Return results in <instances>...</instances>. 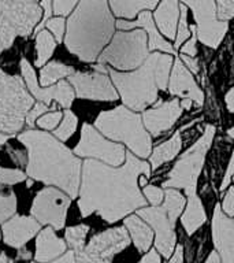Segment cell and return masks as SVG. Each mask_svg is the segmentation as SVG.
Segmentation results:
<instances>
[{"mask_svg":"<svg viewBox=\"0 0 234 263\" xmlns=\"http://www.w3.org/2000/svg\"><path fill=\"white\" fill-rule=\"evenodd\" d=\"M151 167L133 152H126V163L111 166L98 159L82 163L78 209L82 217L96 213L106 222L122 219L135 209L147 204L139 188L141 174L149 176Z\"/></svg>","mask_w":234,"mask_h":263,"instance_id":"1","label":"cell"},{"mask_svg":"<svg viewBox=\"0 0 234 263\" xmlns=\"http://www.w3.org/2000/svg\"><path fill=\"white\" fill-rule=\"evenodd\" d=\"M18 140L28 149V177L62 189L71 199L78 196L82 163L74 152L47 132L29 129Z\"/></svg>","mask_w":234,"mask_h":263,"instance_id":"2","label":"cell"},{"mask_svg":"<svg viewBox=\"0 0 234 263\" xmlns=\"http://www.w3.org/2000/svg\"><path fill=\"white\" fill-rule=\"evenodd\" d=\"M114 29L108 0H80L67 20L66 48L82 62L92 63L111 41Z\"/></svg>","mask_w":234,"mask_h":263,"instance_id":"3","label":"cell"},{"mask_svg":"<svg viewBox=\"0 0 234 263\" xmlns=\"http://www.w3.org/2000/svg\"><path fill=\"white\" fill-rule=\"evenodd\" d=\"M171 66L172 58L170 55L155 52L131 73H119L114 69L108 70V73L123 104L131 110L140 111L156 102L159 90L167 89Z\"/></svg>","mask_w":234,"mask_h":263,"instance_id":"4","label":"cell"},{"mask_svg":"<svg viewBox=\"0 0 234 263\" xmlns=\"http://www.w3.org/2000/svg\"><path fill=\"white\" fill-rule=\"evenodd\" d=\"M94 126L103 136L126 144L135 156L148 158L152 154L151 137L144 127L143 118L126 106L100 112L94 121Z\"/></svg>","mask_w":234,"mask_h":263,"instance_id":"5","label":"cell"},{"mask_svg":"<svg viewBox=\"0 0 234 263\" xmlns=\"http://www.w3.org/2000/svg\"><path fill=\"white\" fill-rule=\"evenodd\" d=\"M33 102L34 99L24 80L0 69V132L7 135L20 132Z\"/></svg>","mask_w":234,"mask_h":263,"instance_id":"6","label":"cell"},{"mask_svg":"<svg viewBox=\"0 0 234 263\" xmlns=\"http://www.w3.org/2000/svg\"><path fill=\"white\" fill-rule=\"evenodd\" d=\"M34 0H0V55L14 44L16 37H28L43 15Z\"/></svg>","mask_w":234,"mask_h":263,"instance_id":"7","label":"cell"},{"mask_svg":"<svg viewBox=\"0 0 234 263\" xmlns=\"http://www.w3.org/2000/svg\"><path fill=\"white\" fill-rule=\"evenodd\" d=\"M149 57L147 32L141 29L119 30L99 55V63H108L118 70H135Z\"/></svg>","mask_w":234,"mask_h":263,"instance_id":"8","label":"cell"},{"mask_svg":"<svg viewBox=\"0 0 234 263\" xmlns=\"http://www.w3.org/2000/svg\"><path fill=\"white\" fill-rule=\"evenodd\" d=\"M213 136H215V127L208 125L205 127L204 135L193 144L192 148H189L184 155L181 156L180 160L174 164V167L168 174L163 186L166 188H182L185 189L186 196L196 195L197 180L200 176L201 168L204 164L207 151L212 144Z\"/></svg>","mask_w":234,"mask_h":263,"instance_id":"9","label":"cell"},{"mask_svg":"<svg viewBox=\"0 0 234 263\" xmlns=\"http://www.w3.org/2000/svg\"><path fill=\"white\" fill-rule=\"evenodd\" d=\"M70 203L71 197L67 193L56 186H48L36 195L30 214L41 225H49L55 230H61L65 226Z\"/></svg>","mask_w":234,"mask_h":263,"instance_id":"10","label":"cell"},{"mask_svg":"<svg viewBox=\"0 0 234 263\" xmlns=\"http://www.w3.org/2000/svg\"><path fill=\"white\" fill-rule=\"evenodd\" d=\"M74 154L81 158L98 159L111 166H121L126 158L123 145L104 139L89 123L82 125L81 139L74 148Z\"/></svg>","mask_w":234,"mask_h":263,"instance_id":"11","label":"cell"},{"mask_svg":"<svg viewBox=\"0 0 234 263\" xmlns=\"http://www.w3.org/2000/svg\"><path fill=\"white\" fill-rule=\"evenodd\" d=\"M192 8L196 21L197 39L211 48H217L227 33V21L218 20L215 0H182Z\"/></svg>","mask_w":234,"mask_h":263,"instance_id":"12","label":"cell"},{"mask_svg":"<svg viewBox=\"0 0 234 263\" xmlns=\"http://www.w3.org/2000/svg\"><path fill=\"white\" fill-rule=\"evenodd\" d=\"M107 73L108 70L102 63H98L93 66V71H74L69 77V82L80 99L115 102L118 100V93Z\"/></svg>","mask_w":234,"mask_h":263,"instance_id":"13","label":"cell"},{"mask_svg":"<svg viewBox=\"0 0 234 263\" xmlns=\"http://www.w3.org/2000/svg\"><path fill=\"white\" fill-rule=\"evenodd\" d=\"M21 73L25 80V84L28 86L29 92L38 102L51 106L52 102H57L63 108H70L74 102V88L69 81L61 80L57 84L51 86H43L38 84L36 77V71L26 59H21Z\"/></svg>","mask_w":234,"mask_h":263,"instance_id":"14","label":"cell"},{"mask_svg":"<svg viewBox=\"0 0 234 263\" xmlns=\"http://www.w3.org/2000/svg\"><path fill=\"white\" fill-rule=\"evenodd\" d=\"M139 217L149 223L156 233V248L164 258L171 256L176 247V233L174 226L176 219H172L166 205H153L149 209H140Z\"/></svg>","mask_w":234,"mask_h":263,"instance_id":"15","label":"cell"},{"mask_svg":"<svg viewBox=\"0 0 234 263\" xmlns=\"http://www.w3.org/2000/svg\"><path fill=\"white\" fill-rule=\"evenodd\" d=\"M129 244L130 237L127 234V230L123 226H118L94 234L88 246L84 247V251L96 258L111 259L127 248Z\"/></svg>","mask_w":234,"mask_h":263,"instance_id":"16","label":"cell"},{"mask_svg":"<svg viewBox=\"0 0 234 263\" xmlns=\"http://www.w3.org/2000/svg\"><path fill=\"white\" fill-rule=\"evenodd\" d=\"M181 103L174 99L170 102H159V104L152 107L143 114V122L148 132H151L152 136L163 135L164 132L170 130L172 125L177 122L182 114Z\"/></svg>","mask_w":234,"mask_h":263,"instance_id":"17","label":"cell"},{"mask_svg":"<svg viewBox=\"0 0 234 263\" xmlns=\"http://www.w3.org/2000/svg\"><path fill=\"white\" fill-rule=\"evenodd\" d=\"M41 230V223L34 217L28 215H12L2 226L3 240L12 248H21L26 246Z\"/></svg>","mask_w":234,"mask_h":263,"instance_id":"18","label":"cell"},{"mask_svg":"<svg viewBox=\"0 0 234 263\" xmlns=\"http://www.w3.org/2000/svg\"><path fill=\"white\" fill-rule=\"evenodd\" d=\"M212 237L221 255V262L234 263V221L223 214L219 204L213 213Z\"/></svg>","mask_w":234,"mask_h":263,"instance_id":"19","label":"cell"},{"mask_svg":"<svg viewBox=\"0 0 234 263\" xmlns=\"http://www.w3.org/2000/svg\"><path fill=\"white\" fill-rule=\"evenodd\" d=\"M170 93L182 99H190L196 102L197 106H201L204 103V93L197 85V82L193 78V74L186 69L184 62L180 58L176 59L172 65V71L170 76Z\"/></svg>","mask_w":234,"mask_h":263,"instance_id":"20","label":"cell"},{"mask_svg":"<svg viewBox=\"0 0 234 263\" xmlns=\"http://www.w3.org/2000/svg\"><path fill=\"white\" fill-rule=\"evenodd\" d=\"M115 26L119 29V30H130V29H134L137 26H141V28L148 33V37H149V43H148V48L151 51H163V52L167 53H176L174 48L171 47V44L168 43L167 40H164L163 37L160 36V33L158 32L156 29V24L153 16L148 10L145 11H141L139 14V18L135 21H129V20H119L115 22Z\"/></svg>","mask_w":234,"mask_h":263,"instance_id":"21","label":"cell"},{"mask_svg":"<svg viewBox=\"0 0 234 263\" xmlns=\"http://www.w3.org/2000/svg\"><path fill=\"white\" fill-rule=\"evenodd\" d=\"M67 250V242L63 238L57 237L53 228H45L40 230L36 238V254L34 259L38 263L51 262L53 259L65 254Z\"/></svg>","mask_w":234,"mask_h":263,"instance_id":"22","label":"cell"},{"mask_svg":"<svg viewBox=\"0 0 234 263\" xmlns=\"http://www.w3.org/2000/svg\"><path fill=\"white\" fill-rule=\"evenodd\" d=\"M153 20L162 34L167 37L168 40H176L180 20L178 0H160V4L153 14Z\"/></svg>","mask_w":234,"mask_h":263,"instance_id":"23","label":"cell"},{"mask_svg":"<svg viewBox=\"0 0 234 263\" xmlns=\"http://www.w3.org/2000/svg\"><path fill=\"white\" fill-rule=\"evenodd\" d=\"M160 0H108L114 15L121 20H133L141 11L153 10Z\"/></svg>","mask_w":234,"mask_h":263,"instance_id":"24","label":"cell"},{"mask_svg":"<svg viewBox=\"0 0 234 263\" xmlns=\"http://www.w3.org/2000/svg\"><path fill=\"white\" fill-rule=\"evenodd\" d=\"M125 226L129 230L137 250L140 252H147L149 250V247H151L152 238H153L151 228L141 219V217H135V215L126 218L125 219Z\"/></svg>","mask_w":234,"mask_h":263,"instance_id":"25","label":"cell"},{"mask_svg":"<svg viewBox=\"0 0 234 263\" xmlns=\"http://www.w3.org/2000/svg\"><path fill=\"white\" fill-rule=\"evenodd\" d=\"M181 221H182V226H184L189 236L194 233L207 221L204 205L197 196V193L188 197V207L185 210V214L182 215Z\"/></svg>","mask_w":234,"mask_h":263,"instance_id":"26","label":"cell"},{"mask_svg":"<svg viewBox=\"0 0 234 263\" xmlns=\"http://www.w3.org/2000/svg\"><path fill=\"white\" fill-rule=\"evenodd\" d=\"M181 145H182V139H181V132H177L171 139L166 143L160 144L153 149L151 155L152 168L160 167L162 164L171 160L177 154L180 152Z\"/></svg>","mask_w":234,"mask_h":263,"instance_id":"27","label":"cell"},{"mask_svg":"<svg viewBox=\"0 0 234 263\" xmlns=\"http://www.w3.org/2000/svg\"><path fill=\"white\" fill-rule=\"evenodd\" d=\"M56 43L55 37L49 30L43 29L41 32L36 34V61L34 65L37 67H43L47 65L49 58L52 57L53 51L56 48Z\"/></svg>","mask_w":234,"mask_h":263,"instance_id":"28","label":"cell"},{"mask_svg":"<svg viewBox=\"0 0 234 263\" xmlns=\"http://www.w3.org/2000/svg\"><path fill=\"white\" fill-rule=\"evenodd\" d=\"M73 73L74 69L71 66H67L57 61L48 62L47 65L43 66L40 71V84L43 86H51L55 82L61 81L62 78L70 77Z\"/></svg>","mask_w":234,"mask_h":263,"instance_id":"29","label":"cell"},{"mask_svg":"<svg viewBox=\"0 0 234 263\" xmlns=\"http://www.w3.org/2000/svg\"><path fill=\"white\" fill-rule=\"evenodd\" d=\"M89 232V226L88 225H77V226H70L65 232V238L67 246L74 251L84 250L85 247V238L86 234Z\"/></svg>","mask_w":234,"mask_h":263,"instance_id":"30","label":"cell"},{"mask_svg":"<svg viewBox=\"0 0 234 263\" xmlns=\"http://www.w3.org/2000/svg\"><path fill=\"white\" fill-rule=\"evenodd\" d=\"M78 118L73 111L66 110L63 112V118L61 121V125L53 130V135L61 141H67V140L74 135V132L77 130Z\"/></svg>","mask_w":234,"mask_h":263,"instance_id":"31","label":"cell"},{"mask_svg":"<svg viewBox=\"0 0 234 263\" xmlns=\"http://www.w3.org/2000/svg\"><path fill=\"white\" fill-rule=\"evenodd\" d=\"M16 211V196L10 191L7 193H0V225L10 219Z\"/></svg>","mask_w":234,"mask_h":263,"instance_id":"32","label":"cell"},{"mask_svg":"<svg viewBox=\"0 0 234 263\" xmlns=\"http://www.w3.org/2000/svg\"><path fill=\"white\" fill-rule=\"evenodd\" d=\"M181 18L180 24H178V28H177V36H176V48H180V45L184 43L189 36H190V28L188 25V7L181 4Z\"/></svg>","mask_w":234,"mask_h":263,"instance_id":"33","label":"cell"},{"mask_svg":"<svg viewBox=\"0 0 234 263\" xmlns=\"http://www.w3.org/2000/svg\"><path fill=\"white\" fill-rule=\"evenodd\" d=\"M62 118H63V112L62 111H48L40 117L36 121V125L44 130H55L57 125L61 123Z\"/></svg>","mask_w":234,"mask_h":263,"instance_id":"34","label":"cell"},{"mask_svg":"<svg viewBox=\"0 0 234 263\" xmlns=\"http://www.w3.org/2000/svg\"><path fill=\"white\" fill-rule=\"evenodd\" d=\"M26 180V176L22 170L18 168L0 167V184L4 185H15Z\"/></svg>","mask_w":234,"mask_h":263,"instance_id":"35","label":"cell"},{"mask_svg":"<svg viewBox=\"0 0 234 263\" xmlns=\"http://www.w3.org/2000/svg\"><path fill=\"white\" fill-rule=\"evenodd\" d=\"M49 110H53V106H48V104H45L43 102H38L36 104H33V107L29 110L28 115H26V121L25 123L28 125L29 127L34 126V123L38 118H40L41 115L45 114V112H48Z\"/></svg>","mask_w":234,"mask_h":263,"instance_id":"36","label":"cell"},{"mask_svg":"<svg viewBox=\"0 0 234 263\" xmlns=\"http://www.w3.org/2000/svg\"><path fill=\"white\" fill-rule=\"evenodd\" d=\"M65 22L66 21L63 16H56V18H49L48 22L45 24L47 29L52 33L57 43L63 41V36H65Z\"/></svg>","mask_w":234,"mask_h":263,"instance_id":"37","label":"cell"},{"mask_svg":"<svg viewBox=\"0 0 234 263\" xmlns=\"http://www.w3.org/2000/svg\"><path fill=\"white\" fill-rule=\"evenodd\" d=\"M217 16L221 21H229L234 18V0H215Z\"/></svg>","mask_w":234,"mask_h":263,"instance_id":"38","label":"cell"},{"mask_svg":"<svg viewBox=\"0 0 234 263\" xmlns=\"http://www.w3.org/2000/svg\"><path fill=\"white\" fill-rule=\"evenodd\" d=\"M78 2L80 0H52L53 12L61 16L69 15L75 7V4H78Z\"/></svg>","mask_w":234,"mask_h":263,"instance_id":"39","label":"cell"},{"mask_svg":"<svg viewBox=\"0 0 234 263\" xmlns=\"http://www.w3.org/2000/svg\"><path fill=\"white\" fill-rule=\"evenodd\" d=\"M144 196L147 197L152 205H159L164 199V191L153 185H148L144 188Z\"/></svg>","mask_w":234,"mask_h":263,"instance_id":"40","label":"cell"},{"mask_svg":"<svg viewBox=\"0 0 234 263\" xmlns=\"http://www.w3.org/2000/svg\"><path fill=\"white\" fill-rule=\"evenodd\" d=\"M190 32L192 37L190 40L186 41V44L181 47V53L189 55V57H196L197 53V28L196 25H190Z\"/></svg>","mask_w":234,"mask_h":263,"instance_id":"41","label":"cell"},{"mask_svg":"<svg viewBox=\"0 0 234 263\" xmlns=\"http://www.w3.org/2000/svg\"><path fill=\"white\" fill-rule=\"evenodd\" d=\"M75 263H111V259H102L86 254L85 251L81 250L75 252Z\"/></svg>","mask_w":234,"mask_h":263,"instance_id":"42","label":"cell"},{"mask_svg":"<svg viewBox=\"0 0 234 263\" xmlns=\"http://www.w3.org/2000/svg\"><path fill=\"white\" fill-rule=\"evenodd\" d=\"M222 210L229 217H234V184L229 189V192L226 193L225 199H223V204H222Z\"/></svg>","mask_w":234,"mask_h":263,"instance_id":"43","label":"cell"},{"mask_svg":"<svg viewBox=\"0 0 234 263\" xmlns=\"http://www.w3.org/2000/svg\"><path fill=\"white\" fill-rule=\"evenodd\" d=\"M181 61L184 62L185 66H188V69L190 73L197 74L199 73V62L194 57H189V55H185V53H181Z\"/></svg>","mask_w":234,"mask_h":263,"instance_id":"44","label":"cell"},{"mask_svg":"<svg viewBox=\"0 0 234 263\" xmlns=\"http://www.w3.org/2000/svg\"><path fill=\"white\" fill-rule=\"evenodd\" d=\"M233 177H234V152H233V156H231V159H230L229 168H227V172H226L225 178H223V181H222V185H221L222 191H223V189L230 184V181H231Z\"/></svg>","mask_w":234,"mask_h":263,"instance_id":"45","label":"cell"},{"mask_svg":"<svg viewBox=\"0 0 234 263\" xmlns=\"http://www.w3.org/2000/svg\"><path fill=\"white\" fill-rule=\"evenodd\" d=\"M47 263H75V252L74 251H69V252H65V254L59 256L57 259H53V260Z\"/></svg>","mask_w":234,"mask_h":263,"instance_id":"46","label":"cell"},{"mask_svg":"<svg viewBox=\"0 0 234 263\" xmlns=\"http://www.w3.org/2000/svg\"><path fill=\"white\" fill-rule=\"evenodd\" d=\"M140 263H160L159 254H158L155 250L149 251V252H148L143 259H141V262Z\"/></svg>","mask_w":234,"mask_h":263,"instance_id":"47","label":"cell"},{"mask_svg":"<svg viewBox=\"0 0 234 263\" xmlns=\"http://www.w3.org/2000/svg\"><path fill=\"white\" fill-rule=\"evenodd\" d=\"M184 262V247L178 246L176 248V252L170 259V262L168 263H182Z\"/></svg>","mask_w":234,"mask_h":263,"instance_id":"48","label":"cell"},{"mask_svg":"<svg viewBox=\"0 0 234 263\" xmlns=\"http://www.w3.org/2000/svg\"><path fill=\"white\" fill-rule=\"evenodd\" d=\"M30 259H32V252H30V250H28L26 247H21V248H18L16 260H30Z\"/></svg>","mask_w":234,"mask_h":263,"instance_id":"49","label":"cell"},{"mask_svg":"<svg viewBox=\"0 0 234 263\" xmlns=\"http://www.w3.org/2000/svg\"><path fill=\"white\" fill-rule=\"evenodd\" d=\"M225 100H226V106H227V110L234 114V88H231V89L227 92Z\"/></svg>","mask_w":234,"mask_h":263,"instance_id":"50","label":"cell"},{"mask_svg":"<svg viewBox=\"0 0 234 263\" xmlns=\"http://www.w3.org/2000/svg\"><path fill=\"white\" fill-rule=\"evenodd\" d=\"M205 263H222V262H221V258H219V255H218L217 252H211L208 258H207V260H205Z\"/></svg>","mask_w":234,"mask_h":263,"instance_id":"51","label":"cell"},{"mask_svg":"<svg viewBox=\"0 0 234 263\" xmlns=\"http://www.w3.org/2000/svg\"><path fill=\"white\" fill-rule=\"evenodd\" d=\"M0 263H14V260H12L10 256H7V255L4 254V251L0 250Z\"/></svg>","mask_w":234,"mask_h":263,"instance_id":"52","label":"cell"},{"mask_svg":"<svg viewBox=\"0 0 234 263\" xmlns=\"http://www.w3.org/2000/svg\"><path fill=\"white\" fill-rule=\"evenodd\" d=\"M192 106V100L190 99H182V102H181V107L184 108V110H189Z\"/></svg>","mask_w":234,"mask_h":263,"instance_id":"53","label":"cell"},{"mask_svg":"<svg viewBox=\"0 0 234 263\" xmlns=\"http://www.w3.org/2000/svg\"><path fill=\"white\" fill-rule=\"evenodd\" d=\"M7 140H8V136L0 132V145H3V144L7 143Z\"/></svg>","mask_w":234,"mask_h":263,"instance_id":"54","label":"cell"},{"mask_svg":"<svg viewBox=\"0 0 234 263\" xmlns=\"http://www.w3.org/2000/svg\"><path fill=\"white\" fill-rule=\"evenodd\" d=\"M227 135L231 137V139H234V126L233 127H230L229 130H227Z\"/></svg>","mask_w":234,"mask_h":263,"instance_id":"55","label":"cell"},{"mask_svg":"<svg viewBox=\"0 0 234 263\" xmlns=\"http://www.w3.org/2000/svg\"><path fill=\"white\" fill-rule=\"evenodd\" d=\"M34 2H37V0H34Z\"/></svg>","mask_w":234,"mask_h":263,"instance_id":"56","label":"cell"}]
</instances>
